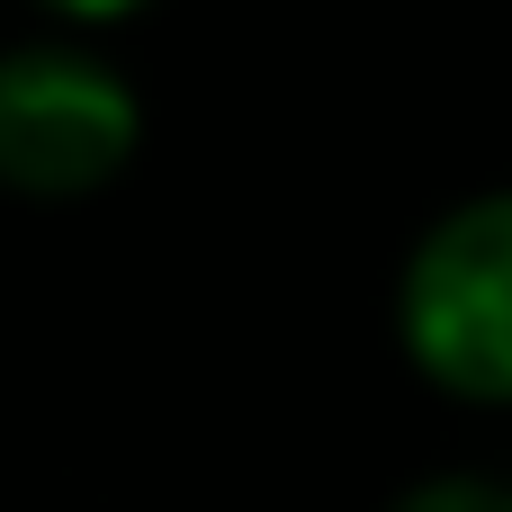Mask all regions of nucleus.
I'll use <instances>...</instances> for the list:
<instances>
[{
	"instance_id": "f257e3e1",
	"label": "nucleus",
	"mask_w": 512,
	"mask_h": 512,
	"mask_svg": "<svg viewBox=\"0 0 512 512\" xmlns=\"http://www.w3.org/2000/svg\"><path fill=\"white\" fill-rule=\"evenodd\" d=\"M405 351L432 387L468 405H512V189L468 198L423 234L396 297Z\"/></svg>"
},
{
	"instance_id": "f03ea898",
	"label": "nucleus",
	"mask_w": 512,
	"mask_h": 512,
	"mask_svg": "<svg viewBox=\"0 0 512 512\" xmlns=\"http://www.w3.org/2000/svg\"><path fill=\"white\" fill-rule=\"evenodd\" d=\"M135 153V90L72 45H18L0 63V180L18 198H90Z\"/></svg>"
},
{
	"instance_id": "7ed1b4c3",
	"label": "nucleus",
	"mask_w": 512,
	"mask_h": 512,
	"mask_svg": "<svg viewBox=\"0 0 512 512\" xmlns=\"http://www.w3.org/2000/svg\"><path fill=\"white\" fill-rule=\"evenodd\" d=\"M396 512H512V495L486 486V477H432V486H414Z\"/></svg>"
},
{
	"instance_id": "20e7f679",
	"label": "nucleus",
	"mask_w": 512,
	"mask_h": 512,
	"mask_svg": "<svg viewBox=\"0 0 512 512\" xmlns=\"http://www.w3.org/2000/svg\"><path fill=\"white\" fill-rule=\"evenodd\" d=\"M45 9H72V18H117V9H135V0H45Z\"/></svg>"
}]
</instances>
